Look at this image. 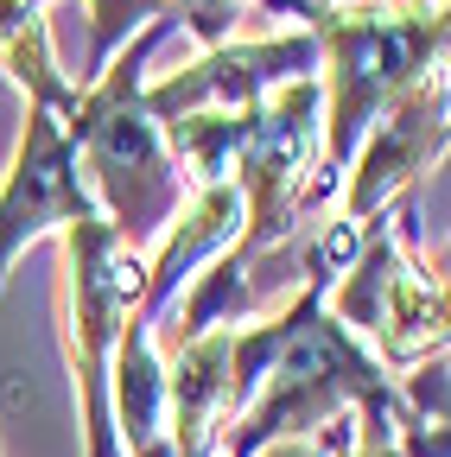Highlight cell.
Returning a JSON list of instances; mask_svg holds the SVG:
<instances>
[{
	"label": "cell",
	"mask_w": 451,
	"mask_h": 457,
	"mask_svg": "<svg viewBox=\"0 0 451 457\" xmlns=\"http://www.w3.org/2000/svg\"><path fill=\"white\" fill-rule=\"evenodd\" d=\"M318 51L330 57V134L318 140L312 204L356 165V146L369 140V121L388 114L426 71L445 64L451 51V0H356L330 7L318 26Z\"/></svg>",
	"instance_id": "obj_1"
},
{
	"label": "cell",
	"mask_w": 451,
	"mask_h": 457,
	"mask_svg": "<svg viewBox=\"0 0 451 457\" xmlns=\"http://www.w3.org/2000/svg\"><path fill=\"white\" fill-rule=\"evenodd\" d=\"M172 20H153L134 32V45L108 64L96 83H83V102H77V153H83V179H89V197L96 210L115 222V236L134 248L146 236H159L165 222L179 216V197H185V171H179V153L165 146V128L146 114V51L165 38Z\"/></svg>",
	"instance_id": "obj_2"
},
{
	"label": "cell",
	"mask_w": 451,
	"mask_h": 457,
	"mask_svg": "<svg viewBox=\"0 0 451 457\" xmlns=\"http://www.w3.org/2000/svg\"><path fill=\"white\" fill-rule=\"evenodd\" d=\"M7 71L32 89V108H26V134H20V153H13V171L0 185V286H7V267L13 254L45 236V228H71L96 210L89 197V179H83V153H77V102L83 89L58 77L51 64V32L45 20H26L7 45Z\"/></svg>",
	"instance_id": "obj_3"
},
{
	"label": "cell",
	"mask_w": 451,
	"mask_h": 457,
	"mask_svg": "<svg viewBox=\"0 0 451 457\" xmlns=\"http://www.w3.org/2000/svg\"><path fill=\"white\" fill-rule=\"evenodd\" d=\"M64 248H71V362L83 394L89 457H128L115 432V407H108V356H115L128 318L146 299V267L134 261V248L115 236V222L102 210L64 228Z\"/></svg>",
	"instance_id": "obj_4"
},
{
	"label": "cell",
	"mask_w": 451,
	"mask_h": 457,
	"mask_svg": "<svg viewBox=\"0 0 451 457\" xmlns=\"http://www.w3.org/2000/svg\"><path fill=\"white\" fill-rule=\"evenodd\" d=\"M318 77L287 83L273 102L242 108L236 121V153H230V185L248 204V228L236 242V261L248 267V254L273 248L293 228L299 204L312 197V159H318Z\"/></svg>",
	"instance_id": "obj_5"
},
{
	"label": "cell",
	"mask_w": 451,
	"mask_h": 457,
	"mask_svg": "<svg viewBox=\"0 0 451 457\" xmlns=\"http://www.w3.org/2000/svg\"><path fill=\"white\" fill-rule=\"evenodd\" d=\"M451 146V71H426L401 102L381 114V128L356 146L350 165V197H344V222L363 236V222L388 216V204L401 191H420V179L432 171V159Z\"/></svg>",
	"instance_id": "obj_6"
},
{
	"label": "cell",
	"mask_w": 451,
	"mask_h": 457,
	"mask_svg": "<svg viewBox=\"0 0 451 457\" xmlns=\"http://www.w3.org/2000/svg\"><path fill=\"white\" fill-rule=\"evenodd\" d=\"M318 71V32H293V38H261V45H216L197 64H185L179 77H165L146 89V114L159 128L172 121H197V114H242L255 102H267V89H287L299 77Z\"/></svg>",
	"instance_id": "obj_7"
},
{
	"label": "cell",
	"mask_w": 451,
	"mask_h": 457,
	"mask_svg": "<svg viewBox=\"0 0 451 457\" xmlns=\"http://www.w3.org/2000/svg\"><path fill=\"white\" fill-rule=\"evenodd\" d=\"M165 7H172V13H179V20H185V26H191V32L210 45V51H216V45H230V20H236V7H242V0H165ZM261 7H267V13L312 20V26L330 13L324 0H261Z\"/></svg>",
	"instance_id": "obj_8"
},
{
	"label": "cell",
	"mask_w": 451,
	"mask_h": 457,
	"mask_svg": "<svg viewBox=\"0 0 451 457\" xmlns=\"http://www.w3.org/2000/svg\"><path fill=\"white\" fill-rule=\"evenodd\" d=\"M222 457H248V451H230V445H222Z\"/></svg>",
	"instance_id": "obj_9"
},
{
	"label": "cell",
	"mask_w": 451,
	"mask_h": 457,
	"mask_svg": "<svg viewBox=\"0 0 451 457\" xmlns=\"http://www.w3.org/2000/svg\"><path fill=\"white\" fill-rule=\"evenodd\" d=\"M445 267H451V248H445Z\"/></svg>",
	"instance_id": "obj_10"
}]
</instances>
